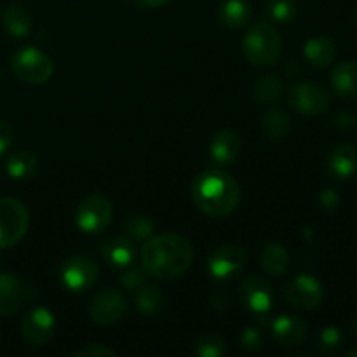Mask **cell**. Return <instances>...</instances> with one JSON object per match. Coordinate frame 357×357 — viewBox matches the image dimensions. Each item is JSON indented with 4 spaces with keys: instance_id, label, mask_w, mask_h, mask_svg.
Returning <instances> with one entry per match:
<instances>
[{
    "instance_id": "1f68e13d",
    "label": "cell",
    "mask_w": 357,
    "mask_h": 357,
    "mask_svg": "<svg viewBox=\"0 0 357 357\" xmlns=\"http://www.w3.org/2000/svg\"><path fill=\"white\" fill-rule=\"evenodd\" d=\"M146 272L143 267H126L122 268L121 275H119V284L124 289H129V291H136L142 284L146 282Z\"/></svg>"
},
{
    "instance_id": "277c9868",
    "label": "cell",
    "mask_w": 357,
    "mask_h": 357,
    "mask_svg": "<svg viewBox=\"0 0 357 357\" xmlns=\"http://www.w3.org/2000/svg\"><path fill=\"white\" fill-rule=\"evenodd\" d=\"M239 300L255 319H264V323H267L274 309V286L260 275H250L241 282Z\"/></svg>"
},
{
    "instance_id": "4316f807",
    "label": "cell",
    "mask_w": 357,
    "mask_h": 357,
    "mask_svg": "<svg viewBox=\"0 0 357 357\" xmlns=\"http://www.w3.org/2000/svg\"><path fill=\"white\" fill-rule=\"evenodd\" d=\"M291 129V122H289V117L279 108H272L267 114L264 115V121H261V132L267 139H272V142H278V139H282Z\"/></svg>"
},
{
    "instance_id": "e575fe53",
    "label": "cell",
    "mask_w": 357,
    "mask_h": 357,
    "mask_svg": "<svg viewBox=\"0 0 357 357\" xmlns=\"http://www.w3.org/2000/svg\"><path fill=\"white\" fill-rule=\"evenodd\" d=\"M115 357L117 356V352L112 351L110 347H107V345H101V344H91V345H86V347L79 349V351L75 352V357Z\"/></svg>"
},
{
    "instance_id": "9a60e30c",
    "label": "cell",
    "mask_w": 357,
    "mask_h": 357,
    "mask_svg": "<svg viewBox=\"0 0 357 357\" xmlns=\"http://www.w3.org/2000/svg\"><path fill=\"white\" fill-rule=\"evenodd\" d=\"M272 335L282 347H293L305 340L309 324L302 317L293 314H281L272 321Z\"/></svg>"
},
{
    "instance_id": "f35d334b",
    "label": "cell",
    "mask_w": 357,
    "mask_h": 357,
    "mask_svg": "<svg viewBox=\"0 0 357 357\" xmlns=\"http://www.w3.org/2000/svg\"><path fill=\"white\" fill-rule=\"evenodd\" d=\"M356 330H357V321H356Z\"/></svg>"
},
{
    "instance_id": "836d02e7",
    "label": "cell",
    "mask_w": 357,
    "mask_h": 357,
    "mask_svg": "<svg viewBox=\"0 0 357 357\" xmlns=\"http://www.w3.org/2000/svg\"><path fill=\"white\" fill-rule=\"evenodd\" d=\"M317 202H319V208L323 209L324 213H333L337 211L338 206H340V195H338L333 188H324L319 194Z\"/></svg>"
},
{
    "instance_id": "7a4b0ae2",
    "label": "cell",
    "mask_w": 357,
    "mask_h": 357,
    "mask_svg": "<svg viewBox=\"0 0 357 357\" xmlns=\"http://www.w3.org/2000/svg\"><path fill=\"white\" fill-rule=\"evenodd\" d=\"M190 190L195 206L213 218L229 216L241 202L239 183L222 169H208L201 173L194 180Z\"/></svg>"
},
{
    "instance_id": "d6986e66",
    "label": "cell",
    "mask_w": 357,
    "mask_h": 357,
    "mask_svg": "<svg viewBox=\"0 0 357 357\" xmlns=\"http://www.w3.org/2000/svg\"><path fill=\"white\" fill-rule=\"evenodd\" d=\"M303 54L305 59L316 68H326L331 65L337 54V45L326 35H316V37L309 38L303 45Z\"/></svg>"
},
{
    "instance_id": "4fadbf2b",
    "label": "cell",
    "mask_w": 357,
    "mask_h": 357,
    "mask_svg": "<svg viewBox=\"0 0 357 357\" xmlns=\"http://www.w3.org/2000/svg\"><path fill=\"white\" fill-rule=\"evenodd\" d=\"M56 335V317L45 307H35L21 319V337L31 347H44Z\"/></svg>"
},
{
    "instance_id": "5bb4252c",
    "label": "cell",
    "mask_w": 357,
    "mask_h": 357,
    "mask_svg": "<svg viewBox=\"0 0 357 357\" xmlns=\"http://www.w3.org/2000/svg\"><path fill=\"white\" fill-rule=\"evenodd\" d=\"M284 296L289 305L296 309L312 310L321 305L324 298V288L319 279L310 274H298L286 284Z\"/></svg>"
},
{
    "instance_id": "7402d4cb",
    "label": "cell",
    "mask_w": 357,
    "mask_h": 357,
    "mask_svg": "<svg viewBox=\"0 0 357 357\" xmlns=\"http://www.w3.org/2000/svg\"><path fill=\"white\" fill-rule=\"evenodd\" d=\"M260 265L265 274L272 278H281L289 268V253L281 243H271L264 248Z\"/></svg>"
},
{
    "instance_id": "d6a6232c",
    "label": "cell",
    "mask_w": 357,
    "mask_h": 357,
    "mask_svg": "<svg viewBox=\"0 0 357 357\" xmlns=\"http://www.w3.org/2000/svg\"><path fill=\"white\" fill-rule=\"evenodd\" d=\"M264 347V331L257 326L244 328L243 333H241V349L248 354H253L258 352Z\"/></svg>"
},
{
    "instance_id": "30bf717a",
    "label": "cell",
    "mask_w": 357,
    "mask_h": 357,
    "mask_svg": "<svg viewBox=\"0 0 357 357\" xmlns=\"http://www.w3.org/2000/svg\"><path fill=\"white\" fill-rule=\"evenodd\" d=\"M248 265V255L243 248L223 244L216 248L208 260V271L218 282H229L239 278Z\"/></svg>"
},
{
    "instance_id": "7c38bea8",
    "label": "cell",
    "mask_w": 357,
    "mask_h": 357,
    "mask_svg": "<svg viewBox=\"0 0 357 357\" xmlns=\"http://www.w3.org/2000/svg\"><path fill=\"white\" fill-rule=\"evenodd\" d=\"M37 291L31 282L14 274H0V316H13L35 298Z\"/></svg>"
},
{
    "instance_id": "484cf974",
    "label": "cell",
    "mask_w": 357,
    "mask_h": 357,
    "mask_svg": "<svg viewBox=\"0 0 357 357\" xmlns=\"http://www.w3.org/2000/svg\"><path fill=\"white\" fill-rule=\"evenodd\" d=\"M282 91H284V82H282L281 77L274 75V73H267V75L258 77L253 84L255 101L264 105H271L274 103L275 100H279Z\"/></svg>"
},
{
    "instance_id": "e0dca14e",
    "label": "cell",
    "mask_w": 357,
    "mask_h": 357,
    "mask_svg": "<svg viewBox=\"0 0 357 357\" xmlns=\"http://www.w3.org/2000/svg\"><path fill=\"white\" fill-rule=\"evenodd\" d=\"M101 257L114 265L115 268H126L131 267L135 264L136 248L135 241L128 239L122 236H112L103 241L101 244Z\"/></svg>"
},
{
    "instance_id": "5b68a950",
    "label": "cell",
    "mask_w": 357,
    "mask_h": 357,
    "mask_svg": "<svg viewBox=\"0 0 357 357\" xmlns=\"http://www.w3.org/2000/svg\"><path fill=\"white\" fill-rule=\"evenodd\" d=\"M10 70L26 84H44L54 72L51 58L35 47H21L10 58Z\"/></svg>"
},
{
    "instance_id": "4dcf8cb0",
    "label": "cell",
    "mask_w": 357,
    "mask_h": 357,
    "mask_svg": "<svg viewBox=\"0 0 357 357\" xmlns=\"http://www.w3.org/2000/svg\"><path fill=\"white\" fill-rule=\"evenodd\" d=\"M342 340H344V335H342V331L337 326H326L317 333L316 349L319 352H323V354L333 352L340 347Z\"/></svg>"
},
{
    "instance_id": "8fae6325",
    "label": "cell",
    "mask_w": 357,
    "mask_h": 357,
    "mask_svg": "<svg viewBox=\"0 0 357 357\" xmlns=\"http://www.w3.org/2000/svg\"><path fill=\"white\" fill-rule=\"evenodd\" d=\"M288 101L303 115H319L330 108L331 94L324 86L310 80L295 84L288 93Z\"/></svg>"
},
{
    "instance_id": "ba28073f",
    "label": "cell",
    "mask_w": 357,
    "mask_h": 357,
    "mask_svg": "<svg viewBox=\"0 0 357 357\" xmlns=\"http://www.w3.org/2000/svg\"><path fill=\"white\" fill-rule=\"evenodd\" d=\"M129 310L128 296L119 288H103L93 296L87 312L98 324H115L124 319Z\"/></svg>"
},
{
    "instance_id": "8992f818",
    "label": "cell",
    "mask_w": 357,
    "mask_h": 357,
    "mask_svg": "<svg viewBox=\"0 0 357 357\" xmlns=\"http://www.w3.org/2000/svg\"><path fill=\"white\" fill-rule=\"evenodd\" d=\"M30 223L26 206L14 197L0 199V250H7L24 237Z\"/></svg>"
},
{
    "instance_id": "d590c367",
    "label": "cell",
    "mask_w": 357,
    "mask_h": 357,
    "mask_svg": "<svg viewBox=\"0 0 357 357\" xmlns=\"http://www.w3.org/2000/svg\"><path fill=\"white\" fill-rule=\"evenodd\" d=\"M13 142H14L13 128H10L6 121H0V155L6 153L7 150L10 149Z\"/></svg>"
},
{
    "instance_id": "d4e9b609",
    "label": "cell",
    "mask_w": 357,
    "mask_h": 357,
    "mask_svg": "<svg viewBox=\"0 0 357 357\" xmlns=\"http://www.w3.org/2000/svg\"><path fill=\"white\" fill-rule=\"evenodd\" d=\"M3 28L14 38L28 37L31 30V16L23 6H9L2 16Z\"/></svg>"
},
{
    "instance_id": "6da1fadb",
    "label": "cell",
    "mask_w": 357,
    "mask_h": 357,
    "mask_svg": "<svg viewBox=\"0 0 357 357\" xmlns=\"http://www.w3.org/2000/svg\"><path fill=\"white\" fill-rule=\"evenodd\" d=\"M142 267L152 278L176 279L190 268L194 261V248L187 237L180 234H160L143 243Z\"/></svg>"
},
{
    "instance_id": "ffe728a7",
    "label": "cell",
    "mask_w": 357,
    "mask_h": 357,
    "mask_svg": "<svg viewBox=\"0 0 357 357\" xmlns=\"http://www.w3.org/2000/svg\"><path fill=\"white\" fill-rule=\"evenodd\" d=\"M218 20L230 30H243L251 21V6L246 0H222Z\"/></svg>"
},
{
    "instance_id": "83f0119b",
    "label": "cell",
    "mask_w": 357,
    "mask_h": 357,
    "mask_svg": "<svg viewBox=\"0 0 357 357\" xmlns=\"http://www.w3.org/2000/svg\"><path fill=\"white\" fill-rule=\"evenodd\" d=\"M195 354L199 357H223L227 354V344L220 335L208 331L195 342Z\"/></svg>"
},
{
    "instance_id": "f1b7e54d",
    "label": "cell",
    "mask_w": 357,
    "mask_h": 357,
    "mask_svg": "<svg viewBox=\"0 0 357 357\" xmlns=\"http://www.w3.org/2000/svg\"><path fill=\"white\" fill-rule=\"evenodd\" d=\"M157 225L152 218L143 215H135L128 220L126 223V230H128L131 241H138V243H145L146 239L153 236Z\"/></svg>"
},
{
    "instance_id": "cb8c5ba5",
    "label": "cell",
    "mask_w": 357,
    "mask_h": 357,
    "mask_svg": "<svg viewBox=\"0 0 357 357\" xmlns=\"http://www.w3.org/2000/svg\"><path fill=\"white\" fill-rule=\"evenodd\" d=\"M331 84L338 96L354 100L357 98V63L345 61L340 63L331 73Z\"/></svg>"
},
{
    "instance_id": "2e32d148",
    "label": "cell",
    "mask_w": 357,
    "mask_h": 357,
    "mask_svg": "<svg viewBox=\"0 0 357 357\" xmlns=\"http://www.w3.org/2000/svg\"><path fill=\"white\" fill-rule=\"evenodd\" d=\"M243 149L241 136L232 129H220L213 138L211 146H209V157L215 164L227 166L237 159Z\"/></svg>"
},
{
    "instance_id": "44dd1931",
    "label": "cell",
    "mask_w": 357,
    "mask_h": 357,
    "mask_svg": "<svg viewBox=\"0 0 357 357\" xmlns=\"http://www.w3.org/2000/svg\"><path fill=\"white\" fill-rule=\"evenodd\" d=\"M135 300L139 314H143L145 317L160 316V312L164 310V305H166L164 293L160 291L159 286L150 284V282H145V284H142L136 289Z\"/></svg>"
},
{
    "instance_id": "9c48e42d",
    "label": "cell",
    "mask_w": 357,
    "mask_h": 357,
    "mask_svg": "<svg viewBox=\"0 0 357 357\" xmlns=\"http://www.w3.org/2000/svg\"><path fill=\"white\" fill-rule=\"evenodd\" d=\"M114 209L112 202L101 194L87 195L84 201H80L75 213V223L84 234H100L110 225Z\"/></svg>"
},
{
    "instance_id": "ac0fdd59",
    "label": "cell",
    "mask_w": 357,
    "mask_h": 357,
    "mask_svg": "<svg viewBox=\"0 0 357 357\" xmlns=\"http://www.w3.org/2000/svg\"><path fill=\"white\" fill-rule=\"evenodd\" d=\"M328 171L337 180H349L357 171V149L351 143H342L328 157Z\"/></svg>"
},
{
    "instance_id": "f546056e",
    "label": "cell",
    "mask_w": 357,
    "mask_h": 357,
    "mask_svg": "<svg viewBox=\"0 0 357 357\" xmlns=\"http://www.w3.org/2000/svg\"><path fill=\"white\" fill-rule=\"evenodd\" d=\"M267 14L275 23H289L298 14V6L295 0H271L267 6Z\"/></svg>"
},
{
    "instance_id": "74e56055",
    "label": "cell",
    "mask_w": 357,
    "mask_h": 357,
    "mask_svg": "<svg viewBox=\"0 0 357 357\" xmlns=\"http://www.w3.org/2000/svg\"><path fill=\"white\" fill-rule=\"evenodd\" d=\"M347 356H351V357H356V356H357V349H354V351H351V352H349Z\"/></svg>"
},
{
    "instance_id": "3957f363",
    "label": "cell",
    "mask_w": 357,
    "mask_h": 357,
    "mask_svg": "<svg viewBox=\"0 0 357 357\" xmlns=\"http://www.w3.org/2000/svg\"><path fill=\"white\" fill-rule=\"evenodd\" d=\"M243 54L251 65L271 66L281 58L282 37L271 23H255L243 38Z\"/></svg>"
},
{
    "instance_id": "603a6c76",
    "label": "cell",
    "mask_w": 357,
    "mask_h": 357,
    "mask_svg": "<svg viewBox=\"0 0 357 357\" xmlns=\"http://www.w3.org/2000/svg\"><path fill=\"white\" fill-rule=\"evenodd\" d=\"M6 171L13 180H28L38 171V157L30 150H16L7 157Z\"/></svg>"
},
{
    "instance_id": "52a82bcc",
    "label": "cell",
    "mask_w": 357,
    "mask_h": 357,
    "mask_svg": "<svg viewBox=\"0 0 357 357\" xmlns=\"http://www.w3.org/2000/svg\"><path fill=\"white\" fill-rule=\"evenodd\" d=\"M100 278V265L86 255H75L63 261L59 268V281L68 291L82 293L96 284Z\"/></svg>"
},
{
    "instance_id": "8d00e7d4",
    "label": "cell",
    "mask_w": 357,
    "mask_h": 357,
    "mask_svg": "<svg viewBox=\"0 0 357 357\" xmlns=\"http://www.w3.org/2000/svg\"><path fill=\"white\" fill-rule=\"evenodd\" d=\"M129 2L138 7H146V9H159V7L166 6L167 0H129Z\"/></svg>"
}]
</instances>
